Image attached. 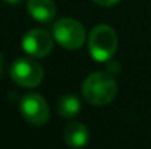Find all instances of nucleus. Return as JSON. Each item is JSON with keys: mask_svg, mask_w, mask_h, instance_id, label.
Returning a JSON list of instances; mask_svg holds the SVG:
<instances>
[{"mask_svg": "<svg viewBox=\"0 0 151 149\" xmlns=\"http://www.w3.org/2000/svg\"><path fill=\"white\" fill-rule=\"evenodd\" d=\"M63 139L70 148H82L88 143L90 132L82 123L73 121V123H69L65 127Z\"/></svg>", "mask_w": 151, "mask_h": 149, "instance_id": "nucleus-7", "label": "nucleus"}, {"mask_svg": "<svg viewBox=\"0 0 151 149\" xmlns=\"http://www.w3.org/2000/svg\"><path fill=\"white\" fill-rule=\"evenodd\" d=\"M88 50L96 61H109L117 50V35L109 25H97L88 37Z\"/></svg>", "mask_w": 151, "mask_h": 149, "instance_id": "nucleus-2", "label": "nucleus"}, {"mask_svg": "<svg viewBox=\"0 0 151 149\" xmlns=\"http://www.w3.org/2000/svg\"><path fill=\"white\" fill-rule=\"evenodd\" d=\"M22 48L32 57L43 58L49 56L53 50V37L46 29H31L22 38Z\"/></svg>", "mask_w": 151, "mask_h": 149, "instance_id": "nucleus-6", "label": "nucleus"}, {"mask_svg": "<svg viewBox=\"0 0 151 149\" xmlns=\"http://www.w3.org/2000/svg\"><path fill=\"white\" fill-rule=\"evenodd\" d=\"M57 111L63 118H72L81 111V101L75 95H65L57 102Z\"/></svg>", "mask_w": 151, "mask_h": 149, "instance_id": "nucleus-9", "label": "nucleus"}, {"mask_svg": "<svg viewBox=\"0 0 151 149\" xmlns=\"http://www.w3.org/2000/svg\"><path fill=\"white\" fill-rule=\"evenodd\" d=\"M22 117L32 126H44L50 118L49 104L40 94L31 92L21 99L19 105Z\"/></svg>", "mask_w": 151, "mask_h": 149, "instance_id": "nucleus-5", "label": "nucleus"}, {"mask_svg": "<svg viewBox=\"0 0 151 149\" xmlns=\"http://www.w3.org/2000/svg\"><path fill=\"white\" fill-rule=\"evenodd\" d=\"M53 37L62 47L78 50L85 43V28L73 18H62L53 25Z\"/></svg>", "mask_w": 151, "mask_h": 149, "instance_id": "nucleus-3", "label": "nucleus"}, {"mask_svg": "<svg viewBox=\"0 0 151 149\" xmlns=\"http://www.w3.org/2000/svg\"><path fill=\"white\" fill-rule=\"evenodd\" d=\"M28 12L35 21L49 24L56 16V4L53 0H28Z\"/></svg>", "mask_w": 151, "mask_h": 149, "instance_id": "nucleus-8", "label": "nucleus"}, {"mask_svg": "<svg viewBox=\"0 0 151 149\" xmlns=\"http://www.w3.org/2000/svg\"><path fill=\"white\" fill-rule=\"evenodd\" d=\"M4 1H7V3H19L21 0H4Z\"/></svg>", "mask_w": 151, "mask_h": 149, "instance_id": "nucleus-12", "label": "nucleus"}, {"mask_svg": "<svg viewBox=\"0 0 151 149\" xmlns=\"http://www.w3.org/2000/svg\"><path fill=\"white\" fill-rule=\"evenodd\" d=\"M117 94V85L111 73L96 72L82 82V95L91 105H107Z\"/></svg>", "mask_w": 151, "mask_h": 149, "instance_id": "nucleus-1", "label": "nucleus"}, {"mask_svg": "<svg viewBox=\"0 0 151 149\" xmlns=\"http://www.w3.org/2000/svg\"><path fill=\"white\" fill-rule=\"evenodd\" d=\"M3 69H4V60H3V57H1V54H0V76H1V73H3Z\"/></svg>", "mask_w": 151, "mask_h": 149, "instance_id": "nucleus-11", "label": "nucleus"}, {"mask_svg": "<svg viewBox=\"0 0 151 149\" xmlns=\"http://www.w3.org/2000/svg\"><path fill=\"white\" fill-rule=\"evenodd\" d=\"M93 1L101 7H110V6H114L116 3H119L120 0H93Z\"/></svg>", "mask_w": 151, "mask_h": 149, "instance_id": "nucleus-10", "label": "nucleus"}, {"mask_svg": "<svg viewBox=\"0 0 151 149\" xmlns=\"http://www.w3.org/2000/svg\"><path fill=\"white\" fill-rule=\"evenodd\" d=\"M10 78L16 85L22 88H35L43 82L44 70L37 61L27 57H21L12 63Z\"/></svg>", "mask_w": 151, "mask_h": 149, "instance_id": "nucleus-4", "label": "nucleus"}]
</instances>
